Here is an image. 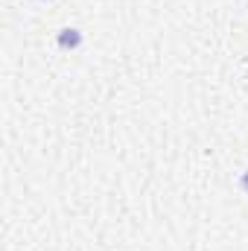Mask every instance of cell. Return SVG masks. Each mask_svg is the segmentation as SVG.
Returning <instances> with one entry per match:
<instances>
[{"mask_svg": "<svg viewBox=\"0 0 248 251\" xmlns=\"http://www.w3.org/2000/svg\"><path fill=\"white\" fill-rule=\"evenodd\" d=\"M59 47L62 50H76L79 44H82V32L76 29V26H64V29H59Z\"/></svg>", "mask_w": 248, "mask_h": 251, "instance_id": "6da1fadb", "label": "cell"}, {"mask_svg": "<svg viewBox=\"0 0 248 251\" xmlns=\"http://www.w3.org/2000/svg\"><path fill=\"white\" fill-rule=\"evenodd\" d=\"M240 187H243V190L248 193V170L243 173V176H240Z\"/></svg>", "mask_w": 248, "mask_h": 251, "instance_id": "7a4b0ae2", "label": "cell"}]
</instances>
